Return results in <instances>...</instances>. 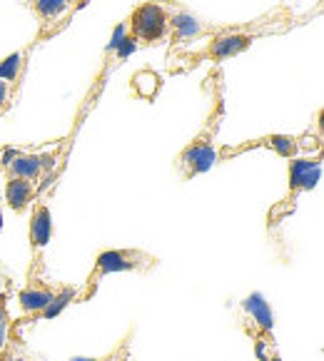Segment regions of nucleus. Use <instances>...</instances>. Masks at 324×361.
Listing matches in <instances>:
<instances>
[{"label":"nucleus","mask_w":324,"mask_h":361,"mask_svg":"<svg viewBox=\"0 0 324 361\" xmlns=\"http://www.w3.org/2000/svg\"><path fill=\"white\" fill-rule=\"evenodd\" d=\"M128 35L140 45H157L170 35V8L157 0H145L130 13Z\"/></svg>","instance_id":"obj_3"},{"label":"nucleus","mask_w":324,"mask_h":361,"mask_svg":"<svg viewBox=\"0 0 324 361\" xmlns=\"http://www.w3.org/2000/svg\"><path fill=\"white\" fill-rule=\"evenodd\" d=\"M8 92H11V85H8V82H3V80H0V110L6 107V102H8Z\"/></svg>","instance_id":"obj_17"},{"label":"nucleus","mask_w":324,"mask_h":361,"mask_svg":"<svg viewBox=\"0 0 324 361\" xmlns=\"http://www.w3.org/2000/svg\"><path fill=\"white\" fill-rule=\"evenodd\" d=\"M55 292H50L48 287H40V284H32V287H25L20 294H18V302H20V309L25 314H40L45 307H48V302L53 299Z\"/></svg>","instance_id":"obj_11"},{"label":"nucleus","mask_w":324,"mask_h":361,"mask_svg":"<svg viewBox=\"0 0 324 361\" xmlns=\"http://www.w3.org/2000/svg\"><path fill=\"white\" fill-rule=\"evenodd\" d=\"M8 329H11V317L6 309V294H0V351L8 341Z\"/></svg>","instance_id":"obj_16"},{"label":"nucleus","mask_w":324,"mask_h":361,"mask_svg":"<svg viewBox=\"0 0 324 361\" xmlns=\"http://www.w3.org/2000/svg\"><path fill=\"white\" fill-rule=\"evenodd\" d=\"M319 177H322V157H292L289 162V197L284 200V209L280 212V219L287 217L289 209L294 207V200H297L302 192H309L317 187Z\"/></svg>","instance_id":"obj_5"},{"label":"nucleus","mask_w":324,"mask_h":361,"mask_svg":"<svg viewBox=\"0 0 324 361\" xmlns=\"http://www.w3.org/2000/svg\"><path fill=\"white\" fill-rule=\"evenodd\" d=\"M20 60H23V53H13V55H8L3 63H0V80L3 82H16L18 80V73H20Z\"/></svg>","instance_id":"obj_15"},{"label":"nucleus","mask_w":324,"mask_h":361,"mask_svg":"<svg viewBox=\"0 0 324 361\" xmlns=\"http://www.w3.org/2000/svg\"><path fill=\"white\" fill-rule=\"evenodd\" d=\"M0 229H3V212H0Z\"/></svg>","instance_id":"obj_21"},{"label":"nucleus","mask_w":324,"mask_h":361,"mask_svg":"<svg viewBox=\"0 0 324 361\" xmlns=\"http://www.w3.org/2000/svg\"><path fill=\"white\" fill-rule=\"evenodd\" d=\"M267 361H282V359H280V356H275V359H267Z\"/></svg>","instance_id":"obj_22"},{"label":"nucleus","mask_w":324,"mask_h":361,"mask_svg":"<svg viewBox=\"0 0 324 361\" xmlns=\"http://www.w3.org/2000/svg\"><path fill=\"white\" fill-rule=\"evenodd\" d=\"M292 25V13L287 8H277L275 13L260 18V20L245 23V25H227L217 27V30H210L208 43L202 45L200 50H192V53L182 55V63L187 68H195L200 63H222L234 55L245 53L257 37L272 35V32H282Z\"/></svg>","instance_id":"obj_1"},{"label":"nucleus","mask_w":324,"mask_h":361,"mask_svg":"<svg viewBox=\"0 0 324 361\" xmlns=\"http://www.w3.org/2000/svg\"><path fill=\"white\" fill-rule=\"evenodd\" d=\"M73 8V0H32V13L37 16V20L43 25H50V23H58L65 13Z\"/></svg>","instance_id":"obj_12"},{"label":"nucleus","mask_w":324,"mask_h":361,"mask_svg":"<svg viewBox=\"0 0 324 361\" xmlns=\"http://www.w3.org/2000/svg\"><path fill=\"white\" fill-rule=\"evenodd\" d=\"M3 361H25V359H3Z\"/></svg>","instance_id":"obj_20"},{"label":"nucleus","mask_w":324,"mask_h":361,"mask_svg":"<svg viewBox=\"0 0 324 361\" xmlns=\"http://www.w3.org/2000/svg\"><path fill=\"white\" fill-rule=\"evenodd\" d=\"M222 70L215 68L208 78V90H212V105H210L208 120L202 125L200 133L192 137V142L187 145L185 149L177 157V167H180L182 177L190 180V177H197L202 172H208L210 167L217 162V152H215V137H217L220 123L224 120V82H222Z\"/></svg>","instance_id":"obj_2"},{"label":"nucleus","mask_w":324,"mask_h":361,"mask_svg":"<svg viewBox=\"0 0 324 361\" xmlns=\"http://www.w3.org/2000/svg\"><path fill=\"white\" fill-rule=\"evenodd\" d=\"M73 361H95V359H83V356H75Z\"/></svg>","instance_id":"obj_19"},{"label":"nucleus","mask_w":324,"mask_h":361,"mask_svg":"<svg viewBox=\"0 0 324 361\" xmlns=\"http://www.w3.org/2000/svg\"><path fill=\"white\" fill-rule=\"evenodd\" d=\"M255 147H270V149H275L277 154H282V157L292 159L294 154H297L299 145H297V137H289V135H267V137L255 140V142H245V145H239V147H224L217 157H229V154H239V152H245V149H255Z\"/></svg>","instance_id":"obj_7"},{"label":"nucleus","mask_w":324,"mask_h":361,"mask_svg":"<svg viewBox=\"0 0 324 361\" xmlns=\"http://www.w3.org/2000/svg\"><path fill=\"white\" fill-rule=\"evenodd\" d=\"M50 237H53V214H50L48 204H35L30 217V247L32 250H43L48 247Z\"/></svg>","instance_id":"obj_8"},{"label":"nucleus","mask_w":324,"mask_h":361,"mask_svg":"<svg viewBox=\"0 0 324 361\" xmlns=\"http://www.w3.org/2000/svg\"><path fill=\"white\" fill-rule=\"evenodd\" d=\"M85 3H88V0H73V6H75V8H83Z\"/></svg>","instance_id":"obj_18"},{"label":"nucleus","mask_w":324,"mask_h":361,"mask_svg":"<svg viewBox=\"0 0 324 361\" xmlns=\"http://www.w3.org/2000/svg\"><path fill=\"white\" fill-rule=\"evenodd\" d=\"M32 195H35V182L20 180V177H8L6 182V202L13 212H23L28 204L32 202Z\"/></svg>","instance_id":"obj_9"},{"label":"nucleus","mask_w":324,"mask_h":361,"mask_svg":"<svg viewBox=\"0 0 324 361\" xmlns=\"http://www.w3.org/2000/svg\"><path fill=\"white\" fill-rule=\"evenodd\" d=\"M242 309H245L247 314L252 317V322H255L257 326H260L265 334H270L272 326H275V314H272L270 304L265 302V297H262L260 292L250 294V297L242 302Z\"/></svg>","instance_id":"obj_10"},{"label":"nucleus","mask_w":324,"mask_h":361,"mask_svg":"<svg viewBox=\"0 0 324 361\" xmlns=\"http://www.w3.org/2000/svg\"><path fill=\"white\" fill-rule=\"evenodd\" d=\"M170 32H175L182 40H190V37L202 35V25L197 23V18H192L190 13H180V16H172L170 13Z\"/></svg>","instance_id":"obj_13"},{"label":"nucleus","mask_w":324,"mask_h":361,"mask_svg":"<svg viewBox=\"0 0 324 361\" xmlns=\"http://www.w3.org/2000/svg\"><path fill=\"white\" fill-rule=\"evenodd\" d=\"M53 165H55L53 154H28L13 147L0 149V170H6L8 177H20V180L35 182Z\"/></svg>","instance_id":"obj_4"},{"label":"nucleus","mask_w":324,"mask_h":361,"mask_svg":"<svg viewBox=\"0 0 324 361\" xmlns=\"http://www.w3.org/2000/svg\"><path fill=\"white\" fill-rule=\"evenodd\" d=\"M75 299V289H70V287H65V289H60L58 294H53V299L48 302V307L43 309V312L37 314L40 319H45V322H50V319H55L60 312H63L65 307H68L70 302Z\"/></svg>","instance_id":"obj_14"},{"label":"nucleus","mask_w":324,"mask_h":361,"mask_svg":"<svg viewBox=\"0 0 324 361\" xmlns=\"http://www.w3.org/2000/svg\"><path fill=\"white\" fill-rule=\"evenodd\" d=\"M150 264H155V257L145 255V252H140V250H105L97 255L95 269H92V274H90V284L107 274L145 269V267H150Z\"/></svg>","instance_id":"obj_6"}]
</instances>
